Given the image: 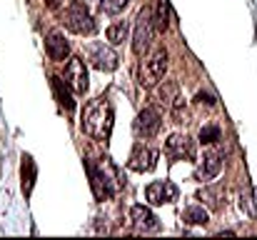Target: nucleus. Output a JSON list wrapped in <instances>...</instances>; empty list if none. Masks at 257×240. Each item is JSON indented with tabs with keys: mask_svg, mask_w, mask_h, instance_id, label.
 <instances>
[{
	"mask_svg": "<svg viewBox=\"0 0 257 240\" xmlns=\"http://www.w3.org/2000/svg\"><path fill=\"white\" fill-rule=\"evenodd\" d=\"M165 153L172 160H182V158H192L195 155V145L187 135H170V140L165 143Z\"/></svg>",
	"mask_w": 257,
	"mask_h": 240,
	"instance_id": "nucleus-12",
	"label": "nucleus"
},
{
	"mask_svg": "<svg viewBox=\"0 0 257 240\" xmlns=\"http://www.w3.org/2000/svg\"><path fill=\"white\" fill-rule=\"evenodd\" d=\"M65 80L70 83V88L80 95L87 93V68H85V60L80 58H70L68 68H65Z\"/></svg>",
	"mask_w": 257,
	"mask_h": 240,
	"instance_id": "nucleus-9",
	"label": "nucleus"
},
{
	"mask_svg": "<svg viewBox=\"0 0 257 240\" xmlns=\"http://www.w3.org/2000/svg\"><path fill=\"white\" fill-rule=\"evenodd\" d=\"M153 25H155L158 33H165L170 28V3L168 0H158L155 15H153Z\"/></svg>",
	"mask_w": 257,
	"mask_h": 240,
	"instance_id": "nucleus-16",
	"label": "nucleus"
},
{
	"mask_svg": "<svg viewBox=\"0 0 257 240\" xmlns=\"http://www.w3.org/2000/svg\"><path fill=\"white\" fill-rule=\"evenodd\" d=\"M45 3H48V8H58L60 5V0H45Z\"/></svg>",
	"mask_w": 257,
	"mask_h": 240,
	"instance_id": "nucleus-25",
	"label": "nucleus"
},
{
	"mask_svg": "<svg viewBox=\"0 0 257 240\" xmlns=\"http://www.w3.org/2000/svg\"><path fill=\"white\" fill-rule=\"evenodd\" d=\"M150 15L143 13L138 18V25H135V38H133V50L135 55H145L150 50V43H153V25H150Z\"/></svg>",
	"mask_w": 257,
	"mask_h": 240,
	"instance_id": "nucleus-8",
	"label": "nucleus"
},
{
	"mask_svg": "<svg viewBox=\"0 0 257 240\" xmlns=\"http://www.w3.org/2000/svg\"><path fill=\"white\" fill-rule=\"evenodd\" d=\"M45 53H48V58L55 60V63H63V60L70 55V45H68V40H65V35H63L60 30L48 33V38H45Z\"/></svg>",
	"mask_w": 257,
	"mask_h": 240,
	"instance_id": "nucleus-11",
	"label": "nucleus"
},
{
	"mask_svg": "<svg viewBox=\"0 0 257 240\" xmlns=\"http://www.w3.org/2000/svg\"><path fill=\"white\" fill-rule=\"evenodd\" d=\"M220 170H222V155L220 153H207L202 165L197 168V178L200 180H212V178H217Z\"/></svg>",
	"mask_w": 257,
	"mask_h": 240,
	"instance_id": "nucleus-15",
	"label": "nucleus"
},
{
	"mask_svg": "<svg viewBox=\"0 0 257 240\" xmlns=\"http://www.w3.org/2000/svg\"><path fill=\"white\" fill-rule=\"evenodd\" d=\"M90 63H92L97 70H102V73H112V70L117 68V55H115L112 48L97 43V45L90 48Z\"/></svg>",
	"mask_w": 257,
	"mask_h": 240,
	"instance_id": "nucleus-10",
	"label": "nucleus"
},
{
	"mask_svg": "<svg viewBox=\"0 0 257 240\" xmlns=\"http://www.w3.org/2000/svg\"><path fill=\"white\" fill-rule=\"evenodd\" d=\"M182 218H185V223H190V225H207V223H210V213H207L205 208H200V205L185 208Z\"/></svg>",
	"mask_w": 257,
	"mask_h": 240,
	"instance_id": "nucleus-18",
	"label": "nucleus"
},
{
	"mask_svg": "<svg viewBox=\"0 0 257 240\" xmlns=\"http://www.w3.org/2000/svg\"><path fill=\"white\" fill-rule=\"evenodd\" d=\"M160 125H163V115H160L158 108L150 105V108H143L140 110V115L135 120V133L140 138H155L158 130H160Z\"/></svg>",
	"mask_w": 257,
	"mask_h": 240,
	"instance_id": "nucleus-5",
	"label": "nucleus"
},
{
	"mask_svg": "<svg viewBox=\"0 0 257 240\" xmlns=\"http://www.w3.org/2000/svg\"><path fill=\"white\" fill-rule=\"evenodd\" d=\"M35 175H38V170H35V163H33V158H30V155H23V193H25V198L33 193Z\"/></svg>",
	"mask_w": 257,
	"mask_h": 240,
	"instance_id": "nucleus-17",
	"label": "nucleus"
},
{
	"mask_svg": "<svg viewBox=\"0 0 257 240\" xmlns=\"http://www.w3.org/2000/svg\"><path fill=\"white\" fill-rule=\"evenodd\" d=\"M87 173H90V185H92V193L97 200H107L115 195V180H110V175L105 173V165L102 168H95L92 163H85Z\"/></svg>",
	"mask_w": 257,
	"mask_h": 240,
	"instance_id": "nucleus-4",
	"label": "nucleus"
},
{
	"mask_svg": "<svg viewBox=\"0 0 257 240\" xmlns=\"http://www.w3.org/2000/svg\"><path fill=\"white\" fill-rule=\"evenodd\" d=\"M127 165H130V170H135V173H150V170H155V165H158V150H153V148L138 143V145L133 148V153H130Z\"/></svg>",
	"mask_w": 257,
	"mask_h": 240,
	"instance_id": "nucleus-6",
	"label": "nucleus"
},
{
	"mask_svg": "<svg viewBox=\"0 0 257 240\" xmlns=\"http://www.w3.org/2000/svg\"><path fill=\"white\" fill-rule=\"evenodd\" d=\"M65 28L70 33H75V35H92L95 33V20H92L90 10L83 3H73L70 5V10L65 15Z\"/></svg>",
	"mask_w": 257,
	"mask_h": 240,
	"instance_id": "nucleus-2",
	"label": "nucleus"
},
{
	"mask_svg": "<svg viewBox=\"0 0 257 240\" xmlns=\"http://www.w3.org/2000/svg\"><path fill=\"white\" fill-rule=\"evenodd\" d=\"M195 103H200V105H207V108H212V105H215L217 100H215V98H212L210 93H202V90H200V93L195 95Z\"/></svg>",
	"mask_w": 257,
	"mask_h": 240,
	"instance_id": "nucleus-24",
	"label": "nucleus"
},
{
	"mask_svg": "<svg viewBox=\"0 0 257 240\" xmlns=\"http://www.w3.org/2000/svg\"><path fill=\"white\" fill-rule=\"evenodd\" d=\"M220 135H222V130H220L217 125H205V128L200 130V143H202V145H212V143L220 140Z\"/></svg>",
	"mask_w": 257,
	"mask_h": 240,
	"instance_id": "nucleus-20",
	"label": "nucleus"
},
{
	"mask_svg": "<svg viewBox=\"0 0 257 240\" xmlns=\"http://www.w3.org/2000/svg\"><path fill=\"white\" fill-rule=\"evenodd\" d=\"M145 200L150 205H163V203H172L177 200V188L170 180H155L145 188Z\"/></svg>",
	"mask_w": 257,
	"mask_h": 240,
	"instance_id": "nucleus-7",
	"label": "nucleus"
},
{
	"mask_svg": "<svg viewBox=\"0 0 257 240\" xmlns=\"http://www.w3.org/2000/svg\"><path fill=\"white\" fill-rule=\"evenodd\" d=\"M127 3L130 0H100V10L107 13V15H117L127 8Z\"/></svg>",
	"mask_w": 257,
	"mask_h": 240,
	"instance_id": "nucleus-21",
	"label": "nucleus"
},
{
	"mask_svg": "<svg viewBox=\"0 0 257 240\" xmlns=\"http://www.w3.org/2000/svg\"><path fill=\"white\" fill-rule=\"evenodd\" d=\"M105 35H107V43H110V45H120V43H125V38H127V23L122 20V23H112V25H107Z\"/></svg>",
	"mask_w": 257,
	"mask_h": 240,
	"instance_id": "nucleus-19",
	"label": "nucleus"
},
{
	"mask_svg": "<svg viewBox=\"0 0 257 240\" xmlns=\"http://www.w3.org/2000/svg\"><path fill=\"white\" fill-rule=\"evenodd\" d=\"M165 70H168V50H158L150 60H145V65L140 70V85L143 88H155L165 78Z\"/></svg>",
	"mask_w": 257,
	"mask_h": 240,
	"instance_id": "nucleus-3",
	"label": "nucleus"
},
{
	"mask_svg": "<svg viewBox=\"0 0 257 240\" xmlns=\"http://www.w3.org/2000/svg\"><path fill=\"white\" fill-rule=\"evenodd\" d=\"M130 220H133L138 228H143V230H158V228H160L155 213H153L148 205H133V208H130Z\"/></svg>",
	"mask_w": 257,
	"mask_h": 240,
	"instance_id": "nucleus-13",
	"label": "nucleus"
},
{
	"mask_svg": "<svg viewBox=\"0 0 257 240\" xmlns=\"http://www.w3.org/2000/svg\"><path fill=\"white\" fill-rule=\"evenodd\" d=\"M110 130H112V108L107 98H97L83 113V133H87L95 140H107Z\"/></svg>",
	"mask_w": 257,
	"mask_h": 240,
	"instance_id": "nucleus-1",
	"label": "nucleus"
},
{
	"mask_svg": "<svg viewBox=\"0 0 257 240\" xmlns=\"http://www.w3.org/2000/svg\"><path fill=\"white\" fill-rule=\"evenodd\" d=\"M160 98H163V103L172 105V100L177 98V83H168V85L160 90Z\"/></svg>",
	"mask_w": 257,
	"mask_h": 240,
	"instance_id": "nucleus-23",
	"label": "nucleus"
},
{
	"mask_svg": "<svg viewBox=\"0 0 257 240\" xmlns=\"http://www.w3.org/2000/svg\"><path fill=\"white\" fill-rule=\"evenodd\" d=\"M240 208H242V213H247L250 218H257V205L250 193H242V195H240Z\"/></svg>",
	"mask_w": 257,
	"mask_h": 240,
	"instance_id": "nucleus-22",
	"label": "nucleus"
},
{
	"mask_svg": "<svg viewBox=\"0 0 257 240\" xmlns=\"http://www.w3.org/2000/svg\"><path fill=\"white\" fill-rule=\"evenodd\" d=\"M70 3H78V0H70Z\"/></svg>",
	"mask_w": 257,
	"mask_h": 240,
	"instance_id": "nucleus-26",
	"label": "nucleus"
},
{
	"mask_svg": "<svg viewBox=\"0 0 257 240\" xmlns=\"http://www.w3.org/2000/svg\"><path fill=\"white\" fill-rule=\"evenodd\" d=\"M50 83H53V93H55V98H58V103H60V108L65 110V113H73L75 110V100H73V88H70V83L63 78H50Z\"/></svg>",
	"mask_w": 257,
	"mask_h": 240,
	"instance_id": "nucleus-14",
	"label": "nucleus"
}]
</instances>
